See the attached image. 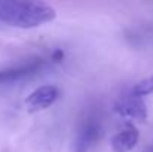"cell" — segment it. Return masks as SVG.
Wrapping results in <instances>:
<instances>
[{
	"instance_id": "cell-6",
	"label": "cell",
	"mask_w": 153,
	"mask_h": 152,
	"mask_svg": "<svg viewBox=\"0 0 153 152\" xmlns=\"http://www.w3.org/2000/svg\"><path fill=\"white\" fill-rule=\"evenodd\" d=\"M137 142H138L137 128L128 125L111 137V149L113 152H129L135 148Z\"/></svg>"
},
{
	"instance_id": "cell-3",
	"label": "cell",
	"mask_w": 153,
	"mask_h": 152,
	"mask_svg": "<svg viewBox=\"0 0 153 152\" xmlns=\"http://www.w3.org/2000/svg\"><path fill=\"white\" fill-rule=\"evenodd\" d=\"M100 133H101L100 121L95 118H86L76 133L73 142V152H88L91 146L98 140Z\"/></svg>"
},
{
	"instance_id": "cell-5",
	"label": "cell",
	"mask_w": 153,
	"mask_h": 152,
	"mask_svg": "<svg viewBox=\"0 0 153 152\" xmlns=\"http://www.w3.org/2000/svg\"><path fill=\"white\" fill-rule=\"evenodd\" d=\"M58 99V88L53 85H42L25 99V107L28 112H40L48 109Z\"/></svg>"
},
{
	"instance_id": "cell-2",
	"label": "cell",
	"mask_w": 153,
	"mask_h": 152,
	"mask_svg": "<svg viewBox=\"0 0 153 152\" xmlns=\"http://www.w3.org/2000/svg\"><path fill=\"white\" fill-rule=\"evenodd\" d=\"M43 67H46V61L36 58L33 61H27L19 66L1 69L0 70V85H9V84H15V82L28 79V78L40 73L43 70Z\"/></svg>"
},
{
	"instance_id": "cell-1",
	"label": "cell",
	"mask_w": 153,
	"mask_h": 152,
	"mask_svg": "<svg viewBox=\"0 0 153 152\" xmlns=\"http://www.w3.org/2000/svg\"><path fill=\"white\" fill-rule=\"evenodd\" d=\"M55 16L53 7L43 1L0 0V22L12 27L34 28L52 21Z\"/></svg>"
},
{
	"instance_id": "cell-7",
	"label": "cell",
	"mask_w": 153,
	"mask_h": 152,
	"mask_svg": "<svg viewBox=\"0 0 153 152\" xmlns=\"http://www.w3.org/2000/svg\"><path fill=\"white\" fill-rule=\"evenodd\" d=\"M131 93L135 94V96H138V97H141V96H147V94H152L153 93V76L152 78L144 79V81H141V82H138V84L132 88Z\"/></svg>"
},
{
	"instance_id": "cell-8",
	"label": "cell",
	"mask_w": 153,
	"mask_h": 152,
	"mask_svg": "<svg viewBox=\"0 0 153 152\" xmlns=\"http://www.w3.org/2000/svg\"><path fill=\"white\" fill-rule=\"evenodd\" d=\"M146 152H153V148H150V149H149V151H146Z\"/></svg>"
},
{
	"instance_id": "cell-4",
	"label": "cell",
	"mask_w": 153,
	"mask_h": 152,
	"mask_svg": "<svg viewBox=\"0 0 153 152\" xmlns=\"http://www.w3.org/2000/svg\"><path fill=\"white\" fill-rule=\"evenodd\" d=\"M114 110L123 118H129V119H135V121H141V122H144L147 118L146 103L143 101L141 97H138L132 93L120 97L116 101Z\"/></svg>"
}]
</instances>
